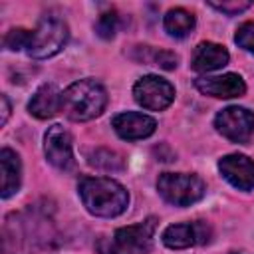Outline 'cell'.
I'll list each match as a JSON object with an SVG mask.
<instances>
[{"mask_svg": "<svg viewBox=\"0 0 254 254\" xmlns=\"http://www.w3.org/2000/svg\"><path fill=\"white\" fill-rule=\"evenodd\" d=\"M4 252L6 254H36L50 240V220L36 208L14 212L4 220Z\"/></svg>", "mask_w": 254, "mask_h": 254, "instance_id": "6da1fadb", "label": "cell"}, {"mask_svg": "<svg viewBox=\"0 0 254 254\" xmlns=\"http://www.w3.org/2000/svg\"><path fill=\"white\" fill-rule=\"evenodd\" d=\"M79 198L93 216H119L129 204V192L123 185L107 177H83L77 185Z\"/></svg>", "mask_w": 254, "mask_h": 254, "instance_id": "7a4b0ae2", "label": "cell"}, {"mask_svg": "<svg viewBox=\"0 0 254 254\" xmlns=\"http://www.w3.org/2000/svg\"><path fill=\"white\" fill-rule=\"evenodd\" d=\"M107 105V91L105 87L87 77L73 81L62 91V111L71 121H89L103 113Z\"/></svg>", "mask_w": 254, "mask_h": 254, "instance_id": "3957f363", "label": "cell"}, {"mask_svg": "<svg viewBox=\"0 0 254 254\" xmlns=\"http://www.w3.org/2000/svg\"><path fill=\"white\" fill-rule=\"evenodd\" d=\"M69 30L67 24L58 16H42L38 26L30 34V44L26 54L34 60H46L64 50L67 44Z\"/></svg>", "mask_w": 254, "mask_h": 254, "instance_id": "277c9868", "label": "cell"}, {"mask_svg": "<svg viewBox=\"0 0 254 254\" xmlns=\"http://www.w3.org/2000/svg\"><path fill=\"white\" fill-rule=\"evenodd\" d=\"M155 228H157L155 216H149L139 224L117 228L111 240H107L105 246H99V250L101 254H149L153 248Z\"/></svg>", "mask_w": 254, "mask_h": 254, "instance_id": "5b68a950", "label": "cell"}, {"mask_svg": "<svg viewBox=\"0 0 254 254\" xmlns=\"http://www.w3.org/2000/svg\"><path fill=\"white\" fill-rule=\"evenodd\" d=\"M159 194L175 206H190L204 196V183L196 175L189 173H163L157 181Z\"/></svg>", "mask_w": 254, "mask_h": 254, "instance_id": "8992f818", "label": "cell"}, {"mask_svg": "<svg viewBox=\"0 0 254 254\" xmlns=\"http://www.w3.org/2000/svg\"><path fill=\"white\" fill-rule=\"evenodd\" d=\"M135 101L149 111H163L175 101V87L159 75H143L133 85Z\"/></svg>", "mask_w": 254, "mask_h": 254, "instance_id": "52a82bcc", "label": "cell"}, {"mask_svg": "<svg viewBox=\"0 0 254 254\" xmlns=\"http://www.w3.org/2000/svg\"><path fill=\"white\" fill-rule=\"evenodd\" d=\"M214 127L222 137L234 143H246L254 135V113L246 107L230 105L216 113Z\"/></svg>", "mask_w": 254, "mask_h": 254, "instance_id": "ba28073f", "label": "cell"}, {"mask_svg": "<svg viewBox=\"0 0 254 254\" xmlns=\"http://www.w3.org/2000/svg\"><path fill=\"white\" fill-rule=\"evenodd\" d=\"M44 153H46V159L56 169H60V171L75 169L71 135L64 125L56 123V125L48 127V131L44 135Z\"/></svg>", "mask_w": 254, "mask_h": 254, "instance_id": "9c48e42d", "label": "cell"}, {"mask_svg": "<svg viewBox=\"0 0 254 254\" xmlns=\"http://www.w3.org/2000/svg\"><path fill=\"white\" fill-rule=\"evenodd\" d=\"M212 236V228L202 222H181V224H171L163 230V244L167 248L173 250H181V248H189V246H198V244H206Z\"/></svg>", "mask_w": 254, "mask_h": 254, "instance_id": "30bf717a", "label": "cell"}, {"mask_svg": "<svg viewBox=\"0 0 254 254\" xmlns=\"http://www.w3.org/2000/svg\"><path fill=\"white\" fill-rule=\"evenodd\" d=\"M220 175L238 190H252L254 189V163L240 153L226 155L218 161Z\"/></svg>", "mask_w": 254, "mask_h": 254, "instance_id": "8fae6325", "label": "cell"}, {"mask_svg": "<svg viewBox=\"0 0 254 254\" xmlns=\"http://www.w3.org/2000/svg\"><path fill=\"white\" fill-rule=\"evenodd\" d=\"M111 125L115 129V133L125 141L147 139L157 129V121L153 117H149L145 113H137V111H125V113L115 115L111 119Z\"/></svg>", "mask_w": 254, "mask_h": 254, "instance_id": "7c38bea8", "label": "cell"}, {"mask_svg": "<svg viewBox=\"0 0 254 254\" xmlns=\"http://www.w3.org/2000/svg\"><path fill=\"white\" fill-rule=\"evenodd\" d=\"M194 85L200 93L220 99H232L246 93V83L238 73H224V75H212V77H198L194 79Z\"/></svg>", "mask_w": 254, "mask_h": 254, "instance_id": "4fadbf2b", "label": "cell"}, {"mask_svg": "<svg viewBox=\"0 0 254 254\" xmlns=\"http://www.w3.org/2000/svg\"><path fill=\"white\" fill-rule=\"evenodd\" d=\"M228 60H230V56L224 46L214 44V42H200L192 52L190 67L198 73H208V71L224 67L228 64Z\"/></svg>", "mask_w": 254, "mask_h": 254, "instance_id": "5bb4252c", "label": "cell"}, {"mask_svg": "<svg viewBox=\"0 0 254 254\" xmlns=\"http://www.w3.org/2000/svg\"><path fill=\"white\" fill-rule=\"evenodd\" d=\"M28 111L38 119H50L62 111V91L54 83H44L36 89L28 103Z\"/></svg>", "mask_w": 254, "mask_h": 254, "instance_id": "9a60e30c", "label": "cell"}, {"mask_svg": "<svg viewBox=\"0 0 254 254\" xmlns=\"http://www.w3.org/2000/svg\"><path fill=\"white\" fill-rule=\"evenodd\" d=\"M0 167H2V190L0 196L2 198H10L12 194L18 192L20 183H22V163L18 153H14L12 149L4 147L0 151Z\"/></svg>", "mask_w": 254, "mask_h": 254, "instance_id": "2e32d148", "label": "cell"}, {"mask_svg": "<svg viewBox=\"0 0 254 254\" xmlns=\"http://www.w3.org/2000/svg\"><path fill=\"white\" fill-rule=\"evenodd\" d=\"M131 58L135 62H141V64H147V65H157L161 69H175L179 65V56L173 54V52H167V50H157V48H151V46H137L133 52H131Z\"/></svg>", "mask_w": 254, "mask_h": 254, "instance_id": "e0dca14e", "label": "cell"}, {"mask_svg": "<svg viewBox=\"0 0 254 254\" xmlns=\"http://www.w3.org/2000/svg\"><path fill=\"white\" fill-rule=\"evenodd\" d=\"M194 14L185 10V8H171L165 18H163V26L167 30V34L171 38H187L192 30H194Z\"/></svg>", "mask_w": 254, "mask_h": 254, "instance_id": "ac0fdd59", "label": "cell"}, {"mask_svg": "<svg viewBox=\"0 0 254 254\" xmlns=\"http://www.w3.org/2000/svg\"><path fill=\"white\" fill-rule=\"evenodd\" d=\"M85 159H87V163H89L91 167L101 169V171H121V169H123V159H121V155H117L115 151L105 149V147H97V149L87 151Z\"/></svg>", "mask_w": 254, "mask_h": 254, "instance_id": "d6986e66", "label": "cell"}, {"mask_svg": "<svg viewBox=\"0 0 254 254\" xmlns=\"http://www.w3.org/2000/svg\"><path fill=\"white\" fill-rule=\"evenodd\" d=\"M117 28H119V16H117L115 10L103 12V14L97 18V22H95V32H97V36L103 38V40H111V38L115 36Z\"/></svg>", "mask_w": 254, "mask_h": 254, "instance_id": "ffe728a7", "label": "cell"}, {"mask_svg": "<svg viewBox=\"0 0 254 254\" xmlns=\"http://www.w3.org/2000/svg\"><path fill=\"white\" fill-rule=\"evenodd\" d=\"M30 34H32V30H26V28H12V30L4 36V46H6V50H10V52L28 50Z\"/></svg>", "mask_w": 254, "mask_h": 254, "instance_id": "44dd1931", "label": "cell"}, {"mask_svg": "<svg viewBox=\"0 0 254 254\" xmlns=\"http://www.w3.org/2000/svg\"><path fill=\"white\" fill-rule=\"evenodd\" d=\"M234 42H236L242 50L254 54V22H244V24L236 30Z\"/></svg>", "mask_w": 254, "mask_h": 254, "instance_id": "7402d4cb", "label": "cell"}, {"mask_svg": "<svg viewBox=\"0 0 254 254\" xmlns=\"http://www.w3.org/2000/svg\"><path fill=\"white\" fill-rule=\"evenodd\" d=\"M208 6H212L214 10H218L226 16H236L244 10H248L252 6V2H248V0H228V2H208Z\"/></svg>", "mask_w": 254, "mask_h": 254, "instance_id": "603a6c76", "label": "cell"}, {"mask_svg": "<svg viewBox=\"0 0 254 254\" xmlns=\"http://www.w3.org/2000/svg\"><path fill=\"white\" fill-rule=\"evenodd\" d=\"M0 103H2V125H6L8 115H10V103H8V97L2 95V97H0Z\"/></svg>", "mask_w": 254, "mask_h": 254, "instance_id": "cb8c5ba5", "label": "cell"}]
</instances>
